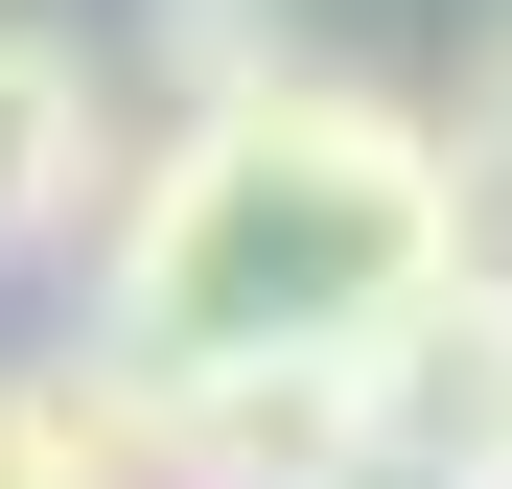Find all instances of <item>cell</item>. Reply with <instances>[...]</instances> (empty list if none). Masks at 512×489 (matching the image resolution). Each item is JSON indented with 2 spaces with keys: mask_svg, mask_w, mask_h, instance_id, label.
<instances>
[{
  "mask_svg": "<svg viewBox=\"0 0 512 489\" xmlns=\"http://www.w3.org/2000/svg\"><path fill=\"white\" fill-rule=\"evenodd\" d=\"M443 257H489L466 187H443V117L303 47L280 94H233V117H140L117 210H94V350H140V373L373 350Z\"/></svg>",
  "mask_w": 512,
  "mask_h": 489,
  "instance_id": "1",
  "label": "cell"
},
{
  "mask_svg": "<svg viewBox=\"0 0 512 489\" xmlns=\"http://www.w3.org/2000/svg\"><path fill=\"white\" fill-rule=\"evenodd\" d=\"M350 396H373V489H512V257H443L350 350Z\"/></svg>",
  "mask_w": 512,
  "mask_h": 489,
  "instance_id": "2",
  "label": "cell"
},
{
  "mask_svg": "<svg viewBox=\"0 0 512 489\" xmlns=\"http://www.w3.org/2000/svg\"><path fill=\"white\" fill-rule=\"evenodd\" d=\"M117 163H140V117L94 94V47H47V24H0V280H24V257H94V210H117Z\"/></svg>",
  "mask_w": 512,
  "mask_h": 489,
  "instance_id": "3",
  "label": "cell"
},
{
  "mask_svg": "<svg viewBox=\"0 0 512 489\" xmlns=\"http://www.w3.org/2000/svg\"><path fill=\"white\" fill-rule=\"evenodd\" d=\"M140 70H163V117H233V94L303 70V24L280 0H140Z\"/></svg>",
  "mask_w": 512,
  "mask_h": 489,
  "instance_id": "4",
  "label": "cell"
},
{
  "mask_svg": "<svg viewBox=\"0 0 512 489\" xmlns=\"http://www.w3.org/2000/svg\"><path fill=\"white\" fill-rule=\"evenodd\" d=\"M443 187H466V233L512 257V0L466 24V94H443Z\"/></svg>",
  "mask_w": 512,
  "mask_h": 489,
  "instance_id": "5",
  "label": "cell"
},
{
  "mask_svg": "<svg viewBox=\"0 0 512 489\" xmlns=\"http://www.w3.org/2000/svg\"><path fill=\"white\" fill-rule=\"evenodd\" d=\"M0 489H70V420H47V350H0Z\"/></svg>",
  "mask_w": 512,
  "mask_h": 489,
  "instance_id": "6",
  "label": "cell"
}]
</instances>
